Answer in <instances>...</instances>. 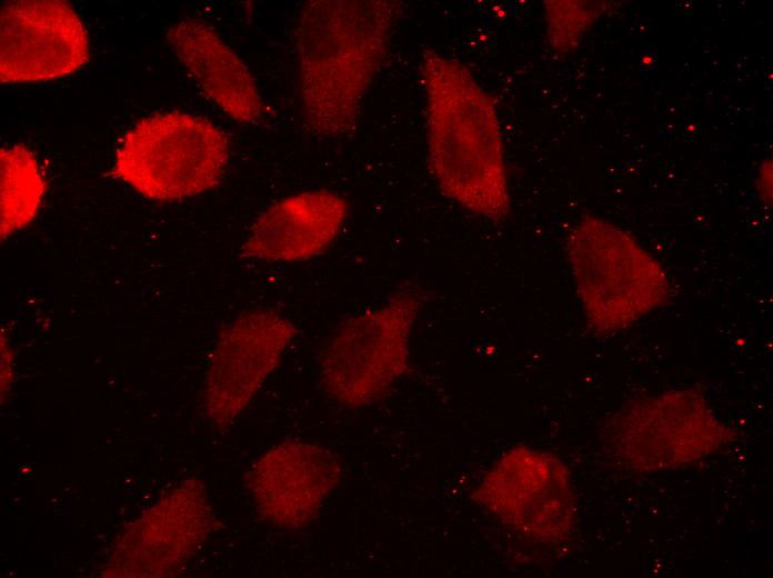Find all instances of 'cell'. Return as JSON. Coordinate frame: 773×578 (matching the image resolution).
<instances>
[{
  "label": "cell",
  "instance_id": "cell-1",
  "mask_svg": "<svg viewBox=\"0 0 773 578\" xmlns=\"http://www.w3.org/2000/svg\"><path fill=\"white\" fill-rule=\"evenodd\" d=\"M403 12L404 4L392 0H311L300 7L293 44L311 134L342 138L357 130Z\"/></svg>",
  "mask_w": 773,
  "mask_h": 578
},
{
  "label": "cell",
  "instance_id": "cell-2",
  "mask_svg": "<svg viewBox=\"0 0 773 578\" xmlns=\"http://www.w3.org/2000/svg\"><path fill=\"white\" fill-rule=\"evenodd\" d=\"M425 90L428 163L440 190L470 212L500 220L511 208L505 150L489 93L461 62L429 49Z\"/></svg>",
  "mask_w": 773,
  "mask_h": 578
},
{
  "label": "cell",
  "instance_id": "cell-3",
  "mask_svg": "<svg viewBox=\"0 0 773 578\" xmlns=\"http://www.w3.org/2000/svg\"><path fill=\"white\" fill-rule=\"evenodd\" d=\"M568 262L591 330L621 332L671 296L662 263L630 232L594 215L582 216L566 239Z\"/></svg>",
  "mask_w": 773,
  "mask_h": 578
},
{
  "label": "cell",
  "instance_id": "cell-4",
  "mask_svg": "<svg viewBox=\"0 0 773 578\" xmlns=\"http://www.w3.org/2000/svg\"><path fill=\"white\" fill-rule=\"evenodd\" d=\"M733 431L696 389L644 396L620 407L603 428L609 457L633 474L695 465L721 452Z\"/></svg>",
  "mask_w": 773,
  "mask_h": 578
},
{
  "label": "cell",
  "instance_id": "cell-5",
  "mask_svg": "<svg viewBox=\"0 0 773 578\" xmlns=\"http://www.w3.org/2000/svg\"><path fill=\"white\" fill-rule=\"evenodd\" d=\"M229 159V140L219 127L173 111L145 117L127 131L113 173L149 200L173 202L219 185Z\"/></svg>",
  "mask_w": 773,
  "mask_h": 578
},
{
  "label": "cell",
  "instance_id": "cell-6",
  "mask_svg": "<svg viewBox=\"0 0 773 578\" xmlns=\"http://www.w3.org/2000/svg\"><path fill=\"white\" fill-rule=\"evenodd\" d=\"M426 296L414 285L343 321L320 357V381L335 402L360 408L381 399L409 368L410 340Z\"/></svg>",
  "mask_w": 773,
  "mask_h": 578
},
{
  "label": "cell",
  "instance_id": "cell-7",
  "mask_svg": "<svg viewBox=\"0 0 773 578\" xmlns=\"http://www.w3.org/2000/svg\"><path fill=\"white\" fill-rule=\"evenodd\" d=\"M473 499L534 542L561 544L575 529L576 501L566 466L554 454L526 445L514 446L491 466Z\"/></svg>",
  "mask_w": 773,
  "mask_h": 578
},
{
  "label": "cell",
  "instance_id": "cell-8",
  "mask_svg": "<svg viewBox=\"0 0 773 578\" xmlns=\"http://www.w3.org/2000/svg\"><path fill=\"white\" fill-rule=\"evenodd\" d=\"M297 332L291 320L270 308L244 311L223 327L203 387L209 419L222 425L238 417L278 368Z\"/></svg>",
  "mask_w": 773,
  "mask_h": 578
},
{
  "label": "cell",
  "instance_id": "cell-9",
  "mask_svg": "<svg viewBox=\"0 0 773 578\" xmlns=\"http://www.w3.org/2000/svg\"><path fill=\"white\" fill-rule=\"evenodd\" d=\"M89 59V37L62 0H8L0 13V81L24 83L73 73Z\"/></svg>",
  "mask_w": 773,
  "mask_h": 578
},
{
  "label": "cell",
  "instance_id": "cell-10",
  "mask_svg": "<svg viewBox=\"0 0 773 578\" xmlns=\"http://www.w3.org/2000/svg\"><path fill=\"white\" fill-rule=\"evenodd\" d=\"M211 526L212 511L203 484L185 480L119 538L103 576L172 575L193 556Z\"/></svg>",
  "mask_w": 773,
  "mask_h": 578
},
{
  "label": "cell",
  "instance_id": "cell-11",
  "mask_svg": "<svg viewBox=\"0 0 773 578\" xmlns=\"http://www.w3.org/2000/svg\"><path fill=\"white\" fill-rule=\"evenodd\" d=\"M340 464L324 447L284 441L252 466L248 487L258 514L270 525L298 528L308 524L339 485Z\"/></svg>",
  "mask_w": 773,
  "mask_h": 578
},
{
  "label": "cell",
  "instance_id": "cell-12",
  "mask_svg": "<svg viewBox=\"0 0 773 578\" xmlns=\"http://www.w3.org/2000/svg\"><path fill=\"white\" fill-rule=\"evenodd\" d=\"M348 215L347 200L325 189L287 196L252 222L240 256L272 263L310 260L334 242Z\"/></svg>",
  "mask_w": 773,
  "mask_h": 578
},
{
  "label": "cell",
  "instance_id": "cell-13",
  "mask_svg": "<svg viewBox=\"0 0 773 578\" xmlns=\"http://www.w3.org/2000/svg\"><path fill=\"white\" fill-rule=\"evenodd\" d=\"M167 41L202 92L228 117L242 124L264 120L267 106L255 79L211 26L182 18L168 29Z\"/></svg>",
  "mask_w": 773,
  "mask_h": 578
},
{
  "label": "cell",
  "instance_id": "cell-14",
  "mask_svg": "<svg viewBox=\"0 0 773 578\" xmlns=\"http://www.w3.org/2000/svg\"><path fill=\"white\" fill-rule=\"evenodd\" d=\"M1 169V240L27 228L36 218L46 182L34 155L22 144L3 147Z\"/></svg>",
  "mask_w": 773,
  "mask_h": 578
},
{
  "label": "cell",
  "instance_id": "cell-15",
  "mask_svg": "<svg viewBox=\"0 0 773 578\" xmlns=\"http://www.w3.org/2000/svg\"><path fill=\"white\" fill-rule=\"evenodd\" d=\"M544 20L546 40L559 54L574 51L611 1L546 0Z\"/></svg>",
  "mask_w": 773,
  "mask_h": 578
},
{
  "label": "cell",
  "instance_id": "cell-16",
  "mask_svg": "<svg viewBox=\"0 0 773 578\" xmlns=\"http://www.w3.org/2000/svg\"><path fill=\"white\" fill-rule=\"evenodd\" d=\"M756 191L759 199L766 207H772V192H773V162L772 157L765 158L759 168V172L755 180Z\"/></svg>",
  "mask_w": 773,
  "mask_h": 578
},
{
  "label": "cell",
  "instance_id": "cell-17",
  "mask_svg": "<svg viewBox=\"0 0 773 578\" xmlns=\"http://www.w3.org/2000/svg\"><path fill=\"white\" fill-rule=\"evenodd\" d=\"M12 381V353L9 343L1 336V395L2 397L9 389Z\"/></svg>",
  "mask_w": 773,
  "mask_h": 578
}]
</instances>
